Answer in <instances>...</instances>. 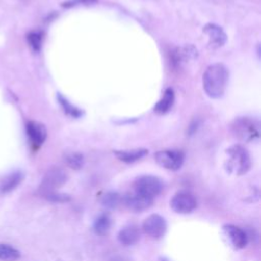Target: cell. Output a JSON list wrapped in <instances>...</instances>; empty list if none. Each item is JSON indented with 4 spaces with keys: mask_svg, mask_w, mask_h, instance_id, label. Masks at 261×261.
<instances>
[{
    "mask_svg": "<svg viewBox=\"0 0 261 261\" xmlns=\"http://www.w3.org/2000/svg\"><path fill=\"white\" fill-rule=\"evenodd\" d=\"M228 81V70L222 63L209 65L203 74V89L213 99L223 96Z\"/></svg>",
    "mask_w": 261,
    "mask_h": 261,
    "instance_id": "obj_1",
    "label": "cell"
},
{
    "mask_svg": "<svg viewBox=\"0 0 261 261\" xmlns=\"http://www.w3.org/2000/svg\"><path fill=\"white\" fill-rule=\"evenodd\" d=\"M227 158L225 168L236 175L246 174L251 167V159L248 151L241 145H233L226 150Z\"/></svg>",
    "mask_w": 261,
    "mask_h": 261,
    "instance_id": "obj_2",
    "label": "cell"
},
{
    "mask_svg": "<svg viewBox=\"0 0 261 261\" xmlns=\"http://www.w3.org/2000/svg\"><path fill=\"white\" fill-rule=\"evenodd\" d=\"M231 132L243 142H254L260 137L259 119L250 116L238 117L231 124Z\"/></svg>",
    "mask_w": 261,
    "mask_h": 261,
    "instance_id": "obj_3",
    "label": "cell"
},
{
    "mask_svg": "<svg viewBox=\"0 0 261 261\" xmlns=\"http://www.w3.org/2000/svg\"><path fill=\"white\" fill-rule=\"evenodd\" d=\"M163 189L164 184L161 178L150 174L139 176L133 184L134 192L151 199L157 197L163 191Z\"/></svg>",
    "mask_w": 261,
    "mask_h": 261,
    "instance_id": "obj_4",
    "label": "cell"
},
{
    "mask_svg": "<svg viewBox=\"0 0 261 261\" xmlns=\"http://www.w3.org/2000/svg\"><path fill=\"white\" fill-rule=\"evenodd\" d=\"M67 173L61 167L54 166L50 168L44 175L39 187V193L44 196L47 193L55 192L58 188L63 186L67 180Z\"/></svg>",
    "mask_w": 261,
    "mask_h": 261,
    "instance_id": "obj_5",
    "label": "cell"
},
{
    "mask_svg": "<svg viewBox=\"0 0 261 261\" xmlns=\"http://www.w3.org/2000/svg\"><path fill=\"white\" fill-rule=\"evenodd\" d=\"M155 161L161 167L168 170H178L185 161V154L180 150L175 149H167L160 150L154 154Z\"/></svg>",
    "mask_w": 261,
    "mask_h": 261,
    "instance_id": "obj_6",
    "label": "cell"
},
{
    "mask_svg": "<svg viewBox=\"0 0 261 261\" xmlns=\"http://www.w3.org/2000/svg\"><path fill=\"white\" fill-rule=\"evenodd\" d=\"M143 231L154 240H159L164 237L167 230V223L163 216L153 213L145 218L142 224Z\"/></svg>",
    "mask_w": 261,
    "mask_h": 261,
    "instance_id": "obj_7",
    "label": "cell"
},
{
    "mask_svg": "<svg viewBox=\"0 0 261 261\" xmlns=\"http://www.w3.org/2000/svg\"><path fill=\"white\" fill-rule=\"evenodd\" d=\"M197 199L189 192L181 191L176 193L170 200L171 209L179 214L192 213L197 208Z\"/></svg>",
    "mask_w": 261,
    "mask_h": 261,
    "instance_id": "obj_8",
    "label": "cell"
},
{
    "mask_svg": "<svg viewBox=\"0 0 261 261\" xmlns=\"http://www.w3.org/2000/svg\"><path fill=\"white\" fill-rule=\"evenodd\" d=\"M222 229L234 249L241 250L248 245V236L241 227L231 223H226L222 226Z\"/></svg>",
    "mask_w": 261,
    "mask_h": 261,
    "instance_id": "obj_9",
    "label": "cell"
},
{
    "mask_svg": "<svg viewBox=\"0 0 261 261\" xmlns=\"http://www.w3.org/2000/svg\"><path fill=\"white\" fill-rule=\"evenodd\" d=\"M122 201L124 205L133 211H144L152 206L154 199L148 198L133 191L130 193H127L122 198Z\"/></svg>",
    "mask_w": 261,
    "mask_h": 261,
    "instance_id": "obj_10",
    "label": "cell"
},
{
    "mask_svg": "<svg viewBox=\"0 0 261 261\" xmlns=\"http://www.w3.org/2000/svg\"><path fill=\"white\" fill-rule=\"evenodd\" d=\"M203 32L208 37V45L212 49H217L224 45L226 41V35L223 30L214 23H208L204 27Z\"/></svg>",
    "mask_w": 261,
    "mask_h": 261,
    "instance_id": "obj_11",
    "label": "cell"
},
{
    "mask_svg": "<svg viewBox=\"0 0 261 261\" xmlns=\"http://www.w3.org/2000/svg\"><path fill=\"white\" fill-rule=\"evenodd\" d=\"M27 134L34 147H40L47 137L46 127L37 121H30L27 124Z\"/></svg>",
    "mask_w": 261,
    "mask_h": 261,
    "instance_id": "obj_12",
    "label": "cell"
},
{
    "mask_svg": "<svg viewBox=\"0 0 261 261\" xmlns=\"http://www.w3.org/2000/svg\"><path fill=\"white\" fill-rule=\"evenodd\" d=\"M24 173L20 170L12 171L0 178V194L5 195L16 189L23 180Z\"/></svg>",
    "mask_w": 261,
    "mask_h": 261,
    "instance_id": "obj_13",
    "label": "cell"
},
{
    "mask_svg": "<svg viewBox=\"0 0 261 261\" xmlns=\"http://www.w3.org/2000/svg\"><path fill=\"white\" fill-rule=\"evenodd\" d=\"M113 153L118 160L124 163H134L144 158L148 154V150L145 148H137L132 150H115Z\"/></svg>",
    "mask_w": 261,
    "mask_h": 261,
    "instance_id": "obj_14",
    "label": "cell"
},
{
    "mask_svg": "<svg viewBox=\"0 0 261 261\" xmlns=\"http://www.w3.org/2000/svg\"><path fill=\"white\" fill-rule=\"evenodd\" d=\"M117 240L123 246L135 245L140 240V230L136 225L125 226L118 231Z\"/></svg>",
    "mask_w": 261,
    "mask_h": 261,
    "instance_id": "obj_15",
    "label": "cell"
},
{
    "mask_svg": "<svg viewBox=\"0 0 261 261\" xmlns=\"http://www.w3.org/2000/svg\"><path fill=\"white\" fill-rule=\"evenodd\" d=\"M111 217L108 213L104 212L99 214L93 223V230L98 236H105L111 228Z\"/></svg>",
    "mask_w": 261,
    "mask_h": 261,
    "instance_id": "obj_16",
    "label": "cell"
},
{
    "mask_svg": "<svg viewBox=\"0 0 261 261\" xmlns=\"http://www.w3.org/2000/svg\"><path fill=\"white\" fill-rule=\"evenodd\" d=\"M173 101H174V93H173V90L168 88L165 90L164 94H163V97L158 101V103L155 105L154 107V111L156 113H159V114H164L166 113L170 107L172 106L173 104Z\"/></svg>",
    "mask_w": 261,
    "mask_h": 261,
    "instance_id": "obj_17",
    "label": "cell"
},
{
    "mask_svg": "<svg viewBox=\"0 0 261 261\" xmlns=\"http://www.w3.org/2000/svg\"><path fill=\"white\" fill-rule=\"evenodd\" d=\"M20 258V252L8 244H0V260L17 261Z\"/></svg>",
    "mask_w": 261,
    "mask_h": 261,
    "instance_id": "obj_18",
    "label": "cell"
},
{
    "mask_svg": "<svg viewBox=\"0 0 261 261\" xmlns=\"http://www.w3.org/2000/svg\"><path fill=\"white\" fill-rule=\"evenodd\" d=\"M122 201V197L117 193L113 191H109L106 194L103 195L101 199L102 205L107 209H115L119 206V204Z\"/></svg>",
    "mask_w": 261,
    "mask_h": 261,
    "instance_id": "obj_19",
    "label": "cell"
},
{
    "mask_svg": "<svg viewBox=\"0 0 261 261\" xmlns=\"http://www.w3.org/2000/svg\"><path fill=\"white\" fill-rule=\"evenodd\" d=\"M65 162L66 164L74 170H79L83 167L84 165V156L81 153L74 152V153H69L65 156Z\"/></svg>",
    "mask_w": 261,
    "mask_h": 261,
    "instance_id": "obj_20",
    "label": "cell"
},
{
    "mask_svg": "<svg viewBox=\"0 0 261 261\" xmlns=\"http://www.w3.org/2000/svg\"><path fill=\"white\" fill-rule=\"evenodd\" d=\"M45 199H47L50 202H54V203H66L69 202L71 200L70 196L68 194H64V193H58V192H50L47 193L43 196Z\"/></svg>",
    "mask_w": 261,
    "mask_h": 261,
    "instance_id": "obj_21",
    "label": "cell"
},
{
    "mask_svg": "<svg viewBox=\"0 0 261 261\" xmlns=\"http://www.w3.org/2000/svg\"><path fill=\"white\" fill-rule=\"evenodd\" d=\"M28 42L33 50L38 51L42 44V35L39 32H32L28 35Z\"/></svg>",
    "mask_w": 261,
    "mask_h": 261,
    "instance_id": "obj_22",
    "label": "cell"
},
{
    "mask_svg": "<svg viewBox=\"0 0 261 261\" xmlns=\"http://www.w3.org/2000/svg\"><path fill=\"white\" fill-rule=\"evenodd\" d=\"M58 99H59V102H60L61 106L63 107V109H64V111H65L66 113H68L69 115L74 116V117L81 115V111H80L77 108H75L74 106H72L67 100H65V99L62 98L61 96H58Z\"/></svg>",
    "mask_w": 261,
    "mask_h": 261,
    "instance_id": "obj_23",
    "label": "cell"
},
{
    "mask_svg": "<svg viewBox=\"0 0 261 261\" xmlns=\"http://www.w3.org/2000/svg\"><path fill=\"white\" fill-rule=\"evenodd\" d=\"M97 0H67L62 3V6L64 7H71V6H76L80 4H91L96 2Z\"/></svg>",
    "mask_w": 261,
    "mask_h": 261,
    "instance_id": "obj_24",
    "label": "cell"
},
{
    "mask_svg": "<svg viewBox=\"0 0 261 261\" xmlns=\"http://www.w3.org/2000/svg\"><path fill=\"white\" fill-rule=\"evenodd\" d=\"M110 261H126V260L121 256H114Z\"/></svg>",
    "mask_w": 261,
    "mask_h": 261,
    "instance_id": "obj_25",
    "label": "cell"
},
{
    "mask_svg": "<svg viewBox=\"0 0 261 261\" xmlns=\"http://www.w3.org/2000/svg\"><path fill=\"white\" fill-rule=\"evenodd\" d=\"M58 261H61V260H58Z\"/></svg>",
    "mask_w": 261,
    "mask_h": 261,
    "instance_id": "obj_26",
    "label": "cell"
}]
</instances>
